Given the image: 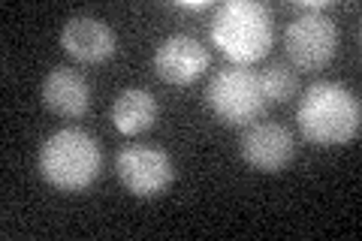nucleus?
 Returning <instances> with one entry per match:
<instances>
[{
  "label": "nucleus",
  "instance_id": "nucleus-1",
  "mask_svg": "<svg viewBox=\"0 0 362 241\" xmlns=\"http://www.w3.org/2000/svg\"><path fill=\"white\" fill-rule=\"evenodd\" d=\"M296 121L311 145H347L359 136L362 106L350 88L338 82H314L305 88Z\"/></svg>",
  "mask_w": 362,
  "mask_h": 241
},
{
  "label": "nucleus",
  "instance_id": "nucleus-2",
  "mask_svg": "<svg viewBox=\"0 0 362 241\" xmlns=\"http://www.w3.org/2000/svg\"><path fill=\"white\" fill-rule=\"evenodd\" d=\"M37 169L54 190L78 193L97 181L100 169H103V151H100V145L90 133L66 127L52 133L42 142Z\"/></svg>",
  "mask_w": 362,
  "mask_h": 241
},
{
  "label": "nucleus",
  "instance_id": "nucleus-3",
  "mask_svg": "<svg viewBox=\"0 0 362 241\" xmlns=\"http://www.w3.org/2000/svg\"><path fill=\"white\" fill-rule=\"evenodd\" d=\"M211 42L230 57V64L247 66L263 61L275 42L269 6L257 0H230L211 18Z\"/></svg>",
  "mask_w": 362,
  "mask_h": 241
},
{
  "label": "nucleus",
  "instance_id": "nucleus-4",
  "mask_svg": "<svg viewBox=\"0 0 362 241\" xmlns=\"http://www.w3.org/2000/svg\"><path fill=\"white\" fill-rule=\"evenodd\" d=\"M206 106L226 127H247L269 106L263 78L251 66L226 64L211 76L206 88Z\"/></svg>",
  "mask_w": 362,
  "mask_h": 241
},
{
  "label": "nucleus",
  "instance_id": "nucleus-5",
  "mask_svg": "<svg viewBox=\"0 0 362 241\" xmlns=\"http://www.w3.org/2000/svg\"><path fill=\"white\" fill-rule=\"evenodd\" d=\"M284 49L296 70L314 73L323 70L335 57L338 49V28L326 13H302L284 30Z\"/></svg>",
  "mask_w": 362,
  "mask_h": 241
},
{
  "label": "nucleus",
  "instance_id": "nucleus-6",
  "mask_svg": "<svg viewBox=\"0 0 362 241\" xmlns=\"http://www.w3.org/2000/svg\"><path fill=\"white\" fill-rule=\"evenodd\" d=\"M115 172H118L121 184L139 199L160 196L175 178L169 154L160 151V148H148V145H130L124 151H118Z\"/></svg>",
  "mask_w": 362,
  "mask_h": 241
},
{
  "label": "nucleus",
  "instance_id": "nucleus-7",
  "mask_svg": "<svg viewBox=\"0 0 362 241\" xmlns=\"http://www.w3.org/2000/svg\"><path fill=\"white\" fill-rule=\"evenodd\" d=\"M154 73L166 85H194L209 66V49L187 33H173L154 49Z\"/></svg>",
  "mask_w": 362,
  "mask_h": 241
},
{
  "label": "nucleus",
  "instance_id": "nucleus-8",
  "mask_svg": "<svg viewBox=\"0 0 362 241\" xmlns=\"http://www.w3.org/2000/svg\"><path fill=\"white\" fill-rule=\"evenodd\" d=\"M239 145L245 163L257 172H266V175L284 172L293 163V154H296L293 133L281 124H251Z\"/></svg>",
  "mask_w": 362,
  "mask_h": 241
},
{
  "label": "nucleus",
  "instance_id": "nucleus-9",
  "mask_svg": "<svg viewBox=\"0 0 362 241\" xmlns=\"http://www.w3.org/2000/svg\"><path fill=\"white\" fill-rule=\"evenodd\" d=\"M115 45H118L115 30L106 21L90 16H73L61 30V49L85 66L106 64L115 54Z\"/></svg>",
  "mask_w": 362,
  "mask_h": 241
},
{
  "label": "nucleus",
  "instance_id": "nucleus-10",
  "mask_svg": "<svg viewBox=\"0 0 362 241\" xmlns=\"http://www.w3.org/2000/svg\"><path fill=\"white\" fill-rule=\"evenodd\" d=\"M42 102L61 118H82L90 106V85L73 66H54L42 82Z\"/></svg>",
  "mask_w": 362,
  "mask_h": 241
},
{
  "label": "nucleus",
  "instance_id": "nucleus-11",
  "mask_svg": "<svg viewBox=\"0 0 362 241\" xmlns=\"http://www.w3.org/2000/svg\"><path fill=\"white\" fill-rule=\"evenodd\" d=\"M157 114H160V106L148 88H127L112 102V121H115V130L124 136L151 130Z\"/></svg>",
  "mask_w": 362,
  "mask_h": 241
},
{
  "label": "nucleus",
  "instance_id": "nucleus-12",
  "mask_svg": "<svg viewBox=\"0 0 362 241\" xmlns=\"http://www.w3.org/2000/svg\"><path fill=\"white\" fill-rule=\"evenodd\" d=\"M259 78H263V90H266L269 102H290L293 97H296V90H299V76L284 61L269 64L266 70L259 73Z\"/></svg>",
  "mask_w": 362,
  "mask_h": 241
}]
</instances>
